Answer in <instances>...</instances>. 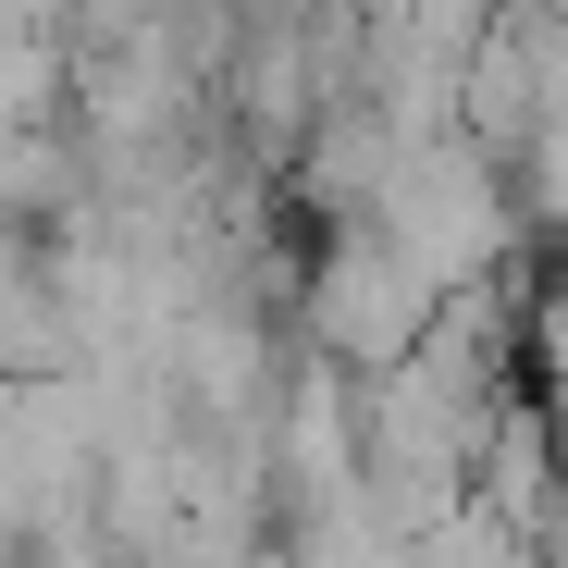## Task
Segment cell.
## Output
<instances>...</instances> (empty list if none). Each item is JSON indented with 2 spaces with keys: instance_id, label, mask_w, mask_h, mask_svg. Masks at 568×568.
<instances>
[{
  "instance_id": "6da1fadb",
  "label": "cell",
  "mask_w": 568,
  "mask_h": 568,
  "mask_svg": "<svg viewBox=\"0 0 568 568\" xmlns=\"http://www.w3.org/2000/svg\"><path fill=\"white\" fill-rule=\"evenodd\" d=\"M433 310H445V297L384 247V223H334V247L310 260V334H322L334 371H371V384H384L396 358H420Z\"/></svg>"
}]
</instances>
